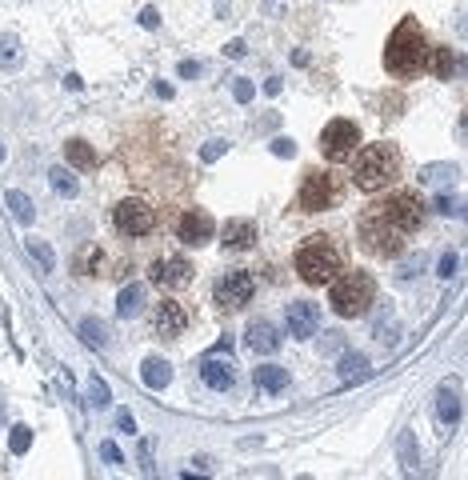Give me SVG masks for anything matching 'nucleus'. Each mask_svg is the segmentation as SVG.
Listing matches in <instances>:
<instances>
[{
    "label": "nucleus",
    "mask_w": 468,
    "mask_h": 480,
    "mask_svg": "<svg viewBox=\"0 0 468 480\" xmlns=\"http://www.w3.org/2000/svg\"><path fill=\"white\" fill-rule=\"evenodd\" d=\"M424 65H428V36L420 33L416 16H404L384 45V68L392 77H416Z\"/></svg>",
    "instance_id": "f257e3e1"
},
{
    "label": "nucleus",
    "mask_w": 468,
    "mask_h": 480,
    "mask_svg": "<svg viewBox=\"0 0 468 480\" xmlns=\"http://www.w3.org/2000/svg\"><path fill=\"white\" fill-rule=\"evenodd\" d=\"M296 272H301L304 284H333L340 272H345V260H340V248L328 240V236H308L301 248H296Z\"/></svg>",
    "instance_id": "f03ea898"
},
{
    "label": "nucleus",
    "mask_w": 468,
    "mask_h": 480,
    "mask_svg": "<svg viewBox=\"0 0 468 480\" xmlns=\"http://www.w3.org/2000/svg\"><path fill=\"white\" fill-rule=\"evenodd\" d=\"M396 172H401V152L392 145H368L352 157V180L360 192H380L396 180Z\"/></svg>",
    "instance_id": "7ed1b4c3"
},
{
    "label": "nucleus",
    "mask_w": 468,
    "mask_h": 480,
    "mask_svg": "<svg viewBox=\"0 0 468 480\" xmlns=\"http://www.w3.org/2000/svg\"><path fill=\"white\" fill-rule=\"evenodd\" d=\"M372 301H377V280L368 277V272H340V277L333 280V296H328V304H333L336 316H345V320L364 316Z\"/></svg>",
    "instance_id": "20e7f679"
},
{
    "label": "nucleus",
    "mask_w": 468,
    "mask_h": 480,
    "mask_svg": "<svg viewBox=\"0 0 468 480\" xmlns=\"http://www.w3.org/2000/svg\"><path fill=\"white\" fill-rule=\"evenodd\" d=\"M357 236H360V248H368L372 257H380V260H401V252H404V240H401V228H392L384 216L372 208L368 216H360V224H357Z\"/></svg>",
    "instance_id": "39448f33"
},
{
    "label": "nucleus",
    "mask_w": 468,
    "mask_h": 480,
    "mask_svg": "<svg viewBox=\"0 0 468 480\" xmlns=\"http://www.w3.org/2000/svg\"><path fill=\"white\" fill-rule=\"evenodd\" d=\"M377 213L384 216L392 228H401V233H416V228L424 224V201H420V192L401 189V192H392L389 201H380Z\"/></svg>",
    "instance_id": "423d86ee"
},
{
    "label": "nucleus",
    "mask_w": 468,
    "mask_h": 480,
    "mask_svg": "<svg viewBox=\"0 0 468 480\" xmlns=\"http://www.w3.org/2000/svg\"><path fill=\"white\" fill-rule=\"evenodd\" d=\"M340 201V177L336 172H308L301 184V196H296V208L301 213H324Z\"/></svg>",
    "instance_id": "0eeeda50"
},
{
    "label": "nucleus",
    "mask_w": 468,
    "mask_h": 480,
    "mask_svg": "<svg viewBox=\"0 0 468 480\" xmlns=\"http://www.w3.org/2000/svg\"><path fill=\"white\" fill-rule=\"evenodd\" d=\"M360 145V128L352 121H328L321 133V157L324 160H348L352 157V148Z\"/></svg>",
    "instance_id": "6e6552de"
},
{
    "label": "nucleus",
    "mask_w": 468,
    "mask_h": 480,
    "mask_svg": "<svg viewBox=\"0 0 468 480\" xmlns=\"http://www.w3.org/2000/svg\"><path fill=\"white\" fill-rule=\"evenodd\" d=\"M112 221H116V228H121L124 236H148L156 228L152 204L140 201V196H128V201L116 204V208H112Z\"/></svg>",
    "instance_id": "1a4fd4ad"
},
{
    "label": "nucleus",
    "mask_w": 468,
    "mask_h": 480,
    "mask_svg": "<svg viewBox=\"0 0 468 480\" xmlns=\"http://www.w3.org/2000/svg\"><path fill=\"white\" fill-rule=\"evenodd\" d=\"M252 292H257V280H252V272H224L221 280H216V304L221 308H245L248 301H252Z\"/></svg>",
    "instance_id": "9d476101"
},
{
    "label": "nucleus",
    "mask_w": 468,
    "mask_h": 480,
    "mask_svg": "<svg viewBox=\"0 0 468 480\" xmlns=\"http://www.w3.org/2000/svg\"><path fill=\"white\" fill-rule=\"evenodd\" d=\"M177 236H180V240H184L189 248H201V245H208L212 236H216V221H212L204 208H192V213L180 216Z\"/></svg>",
    "instance_id": "9b49d317"
},
{
    "label": "nucleus",
    "mask_w": 468,
    "mask_h": 480,
    "mask_svg": "<svg viewBox=\"0 0 468 480\" xmlns=\"http://www.w3.org/2000/svg\"><path fill=\"white\" fill-rule=\"evenodd\" d=\"M152 328H156V336H165V340L180 336L184 328H189V313H184V304H177L172 296H168V301H160L152 308Z\"/></svg>",
    "instance_id": "f8f14e48"
},
{
    "label": "nucleus",
    "mask_w": 468,
    "mask_h": 480,
    "mask_svg": "<svg viewBox=\"0 0 468 480\" xmlns=\"http://www.w3.org/2000/svg\"><path fill=\"white\" fill-rule=\"evenodd\" d=\"M189 280H192V264L184 257H160L152 264V284H160V289H168V292L184 289Z\"/></svg>",
    "instance_id": "ddd939ff"
},
{
    "label": "nucleus",
    "mask_w": 468,
    "mask_h": 480,
    "mask_svg": "<svg viewBox=\"0 0 468 480\" xmlns=\"http://www.w3.org/2000/svg\"><path fill=\"white\" fill-rule=\"evenodd\" d=\"M284 320H289V336L308 340V336H316V328H321V308L312 301H296V304H289Z\"/></svg>",
    "instance_id": "4468645a"
},
{
    "label": "nucleus",
    "mask_w": 468,
    "mask_h": 480,
    "mask_svg": "<svg viewBox=\"0 0 468 480\" xmlns=\"http://www.w3.org/2000/svg\"><path fill=\"white\" fill-rule=\"evenodd\" d=\"M245 345L252 348V352H260V357H272V352L280 348L277 324L268 320V316H257V320H248V328H245Z\"/></svg>",
    "instance_id": "2eb2a0df"
},
{
    "label": "nucleus",
    "mask_w": 468,
    "mask_h": 480,
    "mask_svg": "<svg viewBox=\"0 0 468 480\" xmlns=\"http://www.w3.org/2000/svg\"><path fill=\"white\" fill-rule=\"evenodd\" d=\"M201 380L208 384L212 392H228V389L236 384V364H228V360H216V357H204Z\"/></svg>",
    "instance_id": "dca6fc26"
},
{
    "label": "nucleus",
    "mask_w": 468,
    "mask_h": 480,
    "mask_svg": "<svg viewBox=\"0 0 468 480\" xmlns=\"http://www.w3.org/2000/svg\"><path fill=\"white\" fill-rule=\"evenodd\" d=\"M460 413H464V404L457 396V384H445V389L436 392V420L452 428V425H460Z\"/></svg>",
    "instance_id": "f3484780"
},
{
    "label": "nucleus",
    "mask_w": 468,
    "mask_h": 480,
    "mask_svg": "<svg viewBox=\"0 0 468 480\" xmlns=\"http://www.w3.org/2000/svg\"><path fill=\"white\" fill-rule=\"evenodd\" d=\"M221 240H224V248H252L257 245V224L252 221H228Z\"/></svg>",
    "instance_id": "a211bd4d"
},
{
    "label": "nucleus",
    "mask_w": 468,
    "mask_h": 480,
    "mask_svg": "<svg viewBox=\"0 0 468 480\" xmlns=\"http://www.w3.org/2000/svg\"><path fill=\"white\" fill-rule=\"evenodd\" d=\"M460 68V60L452 56V48L445 45H428V72H433L436 80H448L452 72Z\"/></svg>",
    "instance_id": "6ab92c4d"
},
{
    "label": "nucleus",
    "mask_w": 468,
    "mask_h": 480,
    "mask_svg": "<svg viewBox=\"0 0 468 480\" xmlns=\"http://www.w3.org/2000/svg\"><path fill=\"white\" fill-rule=\"evenodd\" d=\"M140 376H145V384L148 389H168V384H172V364H168L165 357H148L145 364H140Z\"/></svg>",
    "instance_id": "aec40b11"
},
{
    "label": "nucleus",
    "mask_w": 468,
    "mask_h": 480,
    "mask_svg": "<svg viewBox=\"0 0 468 480\" xmlns=\"http://www.w3.org/2000/svg\"><path fill=\"white\" fill-rule=\"evenodd\" d=\"M457 177H460V168L448 164V160H436V164H424L420 168V184H428V189H448Z\"/></svg>",
    "instance_id": "412c9836"
},
{
    "label": "nucleus",
    "mask_w": 468,
    "mask_h": 480,
    "mask_svg": "<svg viewBox=\"0 0 468 480\" xmlns=\"http://www.w3.org/2000/svg\"><path fill=\"white\" fill-rule=\"evenodd\" d=\"M140 308H145V284H124L116 296V313L124 320H133V316H140Z\"/></svg>",
    "instance_id": "4be33fe9"
},
{
    "label": "nucleus",
    "mask_w": 468,
    "mask_h": 480,
    "mask_svg": "<svg viewBox=\"0 0 468 480\" xmlns=\"http://www.w3.org/2000/svg\"><path fill=\"white\" fill-rule=\"evenodd\" d=\"M65 160H68L72 168H84V172L101 164V157L92 152V145H89V140H68V145H65Z\"/></svg>",
    "instance_id": "5701e85b"
},
{
    "label": "nucleus",
    "mask_w": 468,
    "mask_h": 480,
    "mask_svg": "<svg viewBox=\"0 0 468 480\" xmlns=\"http://www.w3.org/2000/svg\"><path fill=\"white\" fill-rule=\"evenodd\" d=\"M257 389L284 392V389H289V369H280V364H260V369H257Z\"/></svg>",
    "instance_id": "b1692460"
},
{
    "label": "nucleus",
    "mask_w": 468,
    "mask_h": 480,
    "mask_svg": "<svg viewBox=\"0 0 468 480\" xmlns=\"http://www.w3.org/2000/svg\"><path fill=\"white\" fill-rule=\"evenodd\" d=\"M340 380H345V384H352V380H364L368 376V357L364 352H345V357H340Z\"/></svg>",
    "instance_id": "393cba45"
},
{
    "label": "nucleus",
    "mask_w": 468,
    "mask_h": 480,
    "mask_svg": "<svg viewBox=\"0 0 468 480\" xmlns=\"http://www.w3.org/2000/svg\"><path fill=\"white\" fill-rule=\"evenodd\" d=\"M4 201H9L12 216H16L21 224H33V221H36V208H33V201H28V192H21V189H9V196H4Z\"/></svg>",
    "instance_id": "a878e982"
},
{
    "label": "nucleus",
    "mask_w": 468,
    "mask_h": 480,
    "mask_svg": "<svg viewBox=\"0 0 468 480\" xmlns=\"http://www.w3.org/2000/svg\"><path fill=\"white\" fill-rule=\"evenodd\" d=\"M396 457H401V464H404L408 472H416L420 457H416V436H413V428H404V432L396 436Z\"/></svg>",
    "instance_id": "bb28decb"
},
{
    "label": "nucleus",
    "mask_w": 468,
    "mask_h": 480,
    "mask_svg": "<svg viewBox=\"0 0 468 480\" xmlns=\"http://www.w3.org/2000/svg\"><path fill=\"white\" fill-rule=\"evenodd\" d=\"M104 260H108V257H104V248H101V245H92L89 252L80 257L77 268L84 272V277H104V272H108V268H104Z\"/></svg>",
    "instance_id": "cd10ccee"
},
{
    "label": "nucleus",
    "mask_w": 468,
    "mask_h": 480,
    "mask_svg": "<svg viewBox=\"0 0 468 480\" xmlns=\"http://www.w3.org/2000/svg\"><path fill=\"white\" fill-rule=\"evenodd\" d=\"M24 245H28V252H33V260H36V264L45 268V272H52V268H56V252H52V245H45L40 236H28Z\"/></svg>",
    "instance_id": "c85d7f7f"
},
{
    "label": "nucleus",
    "mask_w": 468,
    "mask_h": 480,
    "mask_svg": "<svg viewBox=\"0 0 468 480\" xmlns=\"http://www.w3.org/2000/svg\"><path fill=\"white\" fill-rule=\"evenodd\" d=\"M80 336H84L89 348H104V324L96 320V316H84V320H80Z\"/></svg>",
    "instance_id": "c756f323"
},
{
    "label": "nucleus",
    "mask_w": 468,
    "mask_h": 480,
    "mask_svg": "<svg viewBox=\"0 0 468 480\" xmlns=\"http://www.w3.org/2000/svg\"><path fill=\"white\" fill-rule=\"evenodd\" d=\"M48 180H52V189L60 192V196H77V177H72V172H68V168H52V172H48Z\"/></svg>",
    "instance_id": "7c9ffc66"
},
{
    "label": "nucleus",
    "mask_w": 468,
    "mask_h": 480,
    "mask_svg": "<svg viewBox=\"0 0 468 480\" xmlns=\"http://www.w3.org/2000/svg\"><path fill=\"white\" fill-rule=\"evenodd\" d=\"M9 448L16 452V457H24V452L33 448V428H28V425H16V428L9 432Z\"/></svg>",
    "instance_id": "2f4dec72"
},
{
    "label": "nucleus",
    "mask_w": 468,
    "mask_h": 480,
    "mask_svg": "<svg viewBox=\"0 0 468 480\" xmlns=\"http://www.w3.org/2000/svg\"><path fill=\"white\" fill-rule=\"evenodd\" d=\"M377 336L380 340H384V345H392V340H396V336H401V320H396V316L392 313H384L377 320Z\"/></svg>",
    "instance_id": "473e14b6"
},
{
    "label": "nucleus",
    "mask_w": 468,
    "mask_h": 480,
    "mask_svg": "<svg viewBox=\"0 0 468 480\" xmlns=\"http://www.w3.org/2000/svg\"><path fill=\"white\" fill-rule=\"evenodd\" d=\"M108 401H112L108 384H104L101 376H92V380H89V404H92V408H104V404H108Z\"/></svg>",
    "instance_id": "72a5a7b5"
},
{
    "label": "nucleus",
    "mask_w": 468,
    "mask_h": 480,
    "mask_svg": "<svg viewBox=\"0 0 468 480\" xmlns=\"http://www.w3.org/2000/svg\"><path fill=\"white\" fill-rule=\"evenodd\" d=\"M16 65H21V45L12 36H4L0 40V68H16Z\"/></svg>",
    "instance_id": "f704fd0d"
},
{
    "label": "nucleus",
    "mask_w": 468,
    "mask_h": 480,
    "mask_svg": "<svg viewBox=\"0 0 468 480\" xmlns=\"http://www.w3.org/2000/svg\"><path fill=\"white\" fill-rule=\"evenodd\" d=\"M424 264H428V257H424V252H413L408 260H401V264H396V277H401V280H413Z\"/></svg>",
    "instance_id": "c9c22d12"
},
{
    "label": "nucleus",
    "mask_w": 468,
    "mask_h": 480,
    "mask_svg": "<svg viewBox=\"0 0 468 480\" xmlns=\"http://www.w3.org/2000/svg\"><path fill=\"white\" fill-rule=\"evenodd\" d=\"M224 152H228V140H208V145L201 148V160H204V164H212V160H221Z\"/></svg>",
    "instance_id": "e433bc0d"
},
{
    "label": "nucleus",
    "mask_w": 468,
    "mask_h": 480,
    "mask_svg": "<svg viewBox=\"0 0 468 480\" xmlns=\"http://www.w3.org/2000/svg\"><path fill=\"white\" fill-rule=\"evenodd\" d=\"M268 148H272V152H277L280 160H292V157H296V145H292L289 136H277V140H272Z\"/></svg>",
    "instance_id": "4c0bfd02"
},
{
    "label": "nucleus",
    "mask_w": 468,
    "mask_h": 480,
    "mask_svg": "<svg viewBox=\"0 0 468 480\" xmlns=\"http://www.w3.org/2000/svg\"><path fill=\"white\" fill-rule=\"evenodd\" d=\"M340 348H345V333H324V340H321V352L324 357H328V352H340Z\"/></svg>",
    "instance_id": "58836bf2"
},
{
    "label": "nucleus",
    "mask_w": 468,
    "mask_h": 480,
    "mask_svg": "<svg viewBox=\"0 0 468 480\" xmlns=\"http://www.w3.org/2000/svg\"><path fill=\"white\" fill-rule=\"evenodd\" d=\"M233 96L240 104H248L252 96H257V89H252V80H233Z\"/></svg>",
    "instance_id": "ea45409f"
},
{
    "label": "nucleus",
    "mask_w": 468,
    "mask_h": 480,
    "mask_svg": "<svg viewBox=\"0 0 468 480\" xmlns=\"http://www.w3.org/2000/svg\"><path fill=\"white\" fill-rule=\"evenodd\" d=\"M436 272H440V277H457V252H445V257H440V264H436Z\"/></svg>",
    "instance_id": "a19ab883"
},
{
    "label": "nucleus",
    "mask_w": 468,
    "mask_h": 480,
    "mask_svg": "<svg viewBox=\"0 0 468 480\" xmlns=\"http://www.w3.org/2000/svg\"><path fill=\"white\" fill-rule=\"evenodd\" d=\"M433 208H436L440 216H452V213H460V204L452 201V196H436V204H433Z\"/></svg>",
    "instance_id": "79ce46f5"
},
{
    "label": "nucleus",
    "mask_w": 468,
    "mask_h": 480,
    "mask_svg": "<svg viewBox=\"0 0 468 480\" xmlns=\"http://www.w3.org/2000/svg\"><path fill=\"white\" fill-rule=\"evenodd\" d=\"M101 460H104V464H121V448L112 445V440H104V445H101Z\"/></svg>",
    "instance_id": "37998d69"
},
{
    "label": "nucleus",
    "mask_w": 468,
    "mask_h": 480,
    "mask_svg": "<svg viewBox=\"0 0 468 480\" xmlns=\"http://www.w3.org/2000/svg\"><path fill=\"white\" fill-rule=\"evenodd\" d=\"M140 24H145V28H160V12L145 9V12H140Z\"/></svg>",
    "instance_id": "c03bdc74"
},
{
    "label": "nucleus",
    "mask_w": 468,
    "mask_h": 480,
    "mask_svg": "<svg viewBox=\"0 0 468 480\" xmlns=\"http://www.w3.org/2000/svg\"><path fill=\"white\" fill-rule=\"evenodd\" d=\"M245 52H248V48H245V40H228V45H224V56H236V60H240Z\"/></svg>",
    "instance_id": "a18cd8bd"
},
{
    "label": "nucleus",
    "mask_w": 468,
    "mask_h": 480,
    "mask_svg": "<svg viewBox=\"0 0 468 480\" xmlns=\"http://www.w3.org/2000/svg\"><path fill=\"white\" fill-rule=\"evenodd\" d=\"M180 77H184V80L201 77V65H196V60H184V65H180Z\"/></svg>",
    "instance_id": "49530a36"
},
{
    "label": "nucleus",
    "mask_w": 468,
    "mask_h": 480,
    "mask_svg": "<svg viewBox=\"0 0 468 480\" xmlns=\"http://www.w3.org/2000/svg\"><path fill=\"white\" fill-rule=\"evenodd\" d=\"M116 428H121V432H136V420L128 413H121V416H116Z\"/></svg>",
    "instance_id": "de8ad7c7"
},
{
    "label": "nucleus",
    "mask_w": 468,
    "mask_h": 480,
    "mask_svg": "<svg viewBox=\"0 0 468 480\" xmlns=\"http://www.w3.org/2000/svg\"><path fill=\"white\" fill-rule=\"evenodd\" d=\"M152 92L160 96V101H172V84H165V80H156V84H152Z\"/></svg>",
    "instance_id": "09e8293b"
},
{
    "label": "nucleus",
    "mask_w": 468,
    "mask_h": 480,
    "mask_svg": "<svg viewBox=\"0 0 468 480\" xmlns=\"http://www.w3.org/2000/svg\"><path fill=\"white\" fill-rule=\"evenodd\" d=\"M65 89L80 92V89H84V80H80V77H77V72H68V77H65Z\"/></svg>",
    "instance_id": "8fccbe9b"
},
{
    "label": "nucleus",
    "mask_w": 468,
    "mask_h": 480,
    "mask_svg": "<svg viewBox=\"0 0 468 480\" xmlns=\"http://www.w3.org/2000/svg\"><path fill=\"white\" fill-rule=\"evenodd\" d=\"M277 92H280V80H277V77L264 80V96H277Z\"/></svg>",
    "instance_id": "3c124183"
},
{
    "label": "nucleus",
    "mask_w": 468,
    "mask_h": 480,
    "mask_svg": "<svg viewBox=\"0 0 468 480\" xmlns=\"http://www.w3.org/2000/svg\"><path fill=\"white\" fill-rule=\"evenodd\" d=\"M464 140H468V121H464Z\"/></svg>",
    "instance_id": "603ef678"
},
{
    "label": "nucleus",
    "mask_w": 468,
    "mask_h": 480,
    "mask_svg": "<svg viewBox=\"0 0 468 480\" xmlns=\"http://www.w3.org/2000/svg\"><path fill=\"white\" fill-rule=\"evenodd\" d=\"M0 160H4V145H0Z\"/></svg>",
    "instance_id": "864d4df0"
}]
</instances>
